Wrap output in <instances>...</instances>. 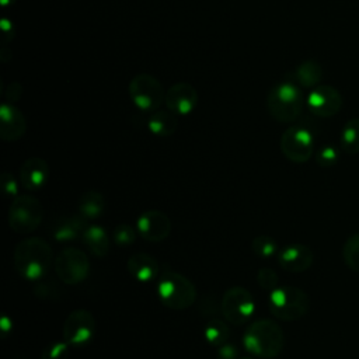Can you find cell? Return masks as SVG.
I'll return each mask as SVG.
<instances>
[{"mask_svg":"<svg viewBox=\"0 0 359 359\" xmlns=\"http://www.w3.org/2000/svg\"><path fill=\"white\" fill-rule=\"evenodd\" d=\"M97 323L87 309L73 310L65 320L62 328L63 341L70 346H84L94 338Z\"/></svg>","mask_w":359,"mask_h":359,"instance_id":"11","label":"cell"},{"mask_svg":"<svg viewBox=\"0 0 359 359\" xmlns=\"http://www.w3.org/2000/svg\"><path fill=\"white\" fill-rule=\"evenodd\" d=\"M165 105L175 115H189L198 104V93L189 83H175L165 93Z\"/></svg>","mask_w":359,"mask_h":359,"instance_id":"15","label":"cell"},{"mask_svg":"<svg viewBox=\"0 0 359 359\" xmlns=\"http://www.w3.org/2000/svg\"><path fill=\"white\" fill-rule=\"evenodd\" d=\"M87 226V219H84L79 213L62 216L56 219L52 224V238L56 240L57 243H72L79 237H83V233Z\"/></svg>","mask_w":359,"mask_h":359,"instance_id":"18","label":"cell"},{"mask_svg":"<svg viewBox=\"0 0 359 359\" xmlns=\"http://www.w3.org/2000/svg\"><path fill=\"white\" fill-rule=\"evenodd\" d=\"M217 359H240V351L236 345L226 342L217 348Z\"/></svg>","mask_w":359,"mask_h":359,"instance_id":"34","label":"cell"},{"mask_svg":"<svg viewBox=\"0 0 359 359\" xmlns=\"http://www.w3.org/2000/svg\"><path fill=\"white\" fill-rule=\"evenodd\" d=\"M34 293L41 297V299H55V297H59V293H60V289L57 285H55L53 282L50 280H45L43 278L38 280V283L35 285L34 287Z\"/></svg>","mask_w":359,"mask_h":359,"instance_id":"32","label":"cell"},{"mask_svg":"<svg viewBox=\"0 0 359 359\" xmlns=\"http://www.w3.org/2000/svg\"><path fill=\"white\" fill-rule=\"evenodd\" d=\"M279 266L292 273L307 271L314 262V252L309 245L294 243L279 250L276 255Z\"/></svg>","mask_w":359,"mask_h":359,"instance_id":"14","label":"cell"},{"mask_svg":"<svg viewBox=\"0 0 359 359\" xmlns=\"http://www.w3.org/2000/svg\"><path fill=\"white\" fill-rule=\"evenodd\" d=\"M136 237H137L136 227L126 223H121L115 226L112 230V240L119 247L132 245L136 241Z\"/></svg>","mask_w":359,"mask_h":359,"instance_id":"28","label":"cell"},{"mask_svg":"<svg viewBox=\"0 0 359 359\" xmlns=\"http://www.w3.org/2000/svg\"><path fill=\"white\" fill-rule=\"evenodd\" d=\"M135 227L137 234L150 243H160L171 233L170 217L158 209H149L139 215Z\"/></svg>","mask_w":359,"mask_h":359,"instance_id":"12","label":"cell"},{"mask_svg":"<svg viewBox=\"0 0 359 359\" xmlns=\"http://www.w3.org/2000/svg\"><path fill=\"white\" fill-rule=\"evenodd\" d=\"M81 240L94 257L102 258L109 252L111 237L100 224H88L83 233Z\"/></svg>","mask_w":359,"mask_h":359,"instance_id":"20","label":"cell"},{"mask_svg":"<svg viewBox=\"0 0 359 359\" xmlns=\"http://www.w3.org/2000/svg\"><path fill=\"white\" fill-rule=\"evenodd\" d=\"M156 292L161 304L171 310H185L191 307L198 297L195 285L185 275L175 271L160 273Z\"/></svg>","mask_w":359,"mask_h":359,"instance_id":"4","label":"cell"},{"mask_svg":"<svg viewBox=\"0 0 359 359\" xmlns=\"http://www.w3.org/2000/svg\"><path fill=\"white\" fill-rule=\"evenodd\" d=\"M341 149L346 154L359 153V118H351L341 129Z\"/></svg>","mask_w":359,"mask_h":359,"instance_id":"25","label":"cell"},{"mask_svg":"<svg viewBox=\"0 0 359 359\" xmlns=\"http://www.w3.org/2000/svg\"><path fill=\"white\" fill-rule=\"evenodd\" d=\"M268 307L271 314L282 321H297L303 318L310 309L309 294L296 286H276L269 292Z\"/></svg>","mask_w":359,"mask_h":359,"instance_id":"5","label":"cell"},{"mask_svg":"<svg viewBox=\"0 0 359 359\" xmlns=\"http://www.w3.org/2000/svg\"><path fill=\"white\" fill-rule=\"evenodd\" d=\"M220 311L227 323L233 325H244L255 313V299L245 287L231 286L222 297Z\"/></svg>","mask_w":359,"mask_h":359,"instance_id":"9","label":"cell"},{"mask_svg":"<svg viewBox=\"0 0 359 359\" xmlns=\"http://www.w3.org/2000/svg\"><path fill=\"white\" fill-rule=\"evenodd\" d=\"M303 105L304 97L300 86L292 79L275 84L266 97V109L269 115L282 123L294 122L300 116Z\"/></svg>","mask_w":359,"mask_h":359,"instance_id":"3","label":"cell"},{"mask_svg":"<svg viewBox=\"0 0 359 359\" xmlns=\"http://www.w3.org/2000/svg\"><path fill=\"white\" fill-rule=\"evenodd\" d=\"M128 93L133 105L142 112L151 114L157 111L165 100V93L158 79L147 73L136 74L129 83Z\"/></svg>","mask_w":359,"mask_h":359,"instance_id":"7","label":"cell"},{"mask_svg":"<svg viewBox=\"0 0 359 359\" xmlns=\"http://www.w3.org/2000/svg\"><path fill=\"white\" fill-rule=\"evenodd\" d=\"M15 0H1V4L6 7L7 4H13Z\"/></svg>","mask_w":359,"mask_h":359,"instance_id":"36","label":"cell"},{"mask_svg":"<svg viewBox=\"0 0 359 359\" xmlns=\"http://www.w3.org/2000/svg\"><path fill=\"white\" fill-rule=\"evenodd\" d=\"M292 74L294 77L293 81L297 86L303 88H314L317 87V84L323 77V69L320 63L316 62L314 59H307L302 62Z\"/></svg>","mask_w":359,"mask_h":359,"instance_id":"23","label":"cell"},{"mask_svg":"<svg viewBox=\"0 0 359 359\" xmlns=\"http://www.w3.org/2000/svg\"><path fill=\"white\" fill-rule=\"evenodd\" d=\"M251 250L255 255L261 258H271L273 255H278L279 252V245L276 240L271 236H257L251 241Z\"/></svg>","mask_w":359,"mask_h":359,"instance_id":"27","label":"cell"},{"mask_svg":"<svg viewBox=\"0 0 359 359\" xmlns=\"http://www.w3.org/2000/svg\"><path fill=\"white\" fill-rule=\"evenodd\" d=\"M128 272L139 282L157 280L160 276V266L156 258L146 252L132 254L126 261Z\"/></svg>","mask_w":359,"mask_h":359,"instance_id":"19","label":"cell"},{"mask_svg":"<svg viewBox=\"0 0 359 359\" xmlns=\"http://www.w3.org/2000/svg\"><path fill=\"white\" fill-rule=\"evenodd\" d=\"M342 259L345 265L359 273V233L349 236L342 245Z\"/></svg>","mask_w":359,"mask_h":359,"instance_id":"26","label":"cell"},{"mask_svg":"<svg viewBox=\"0 0 359 359\" xmlns=\"http://www.w3.org/2000/svg\"><path fill=\"white\" fill-rule=\"evenodd\" d=\"M177 126H178L177 115L172 114L171 111L157 109L151 112V115L147 119L149 130L158 137H168L174 135V132L177 130Z\"/></svg>","mask_w":359,"mask_h":359,"instance_id":"21","label":"cell"},{"mask_svg":"<svg viewBox=\"0 0 359 359\" xmlns=\"http://www.w3.org/2000/svg\"><path fill=\"white\" fill-rule=\"evenodd\" d=\"M257 282L261 289L271 292L278 286L279 278H278V273L272 268L262 266L257 271Z\"/></svg>","mask_w":359,"mask_h":359,"instance_id":"31","label":"cell"},{"mask_svg":"<svg viewBox=\"0 0 359 359\" xmlns=\"http://www.w3.org/2000/svg\"><path fill=\"white\" fill-rule=\"evenodd\" d=\"M105 209V199L104 195L98 191L90 189L86 191L77 202V210L79 215H81L87 220H95L98 219Z\"/></svg>","mask_w":359,"mask_h":359,"instance_id":"22","label":"cell"},{"mask_svg":"<svg viewBox=\"0 0 359 359\" xmlns=\"http://www.w3.org/2000/svg\"><path fill=\"white\" fill-rule=\"evenodd\" d=\"M306 102L313 115L318 118H331L339 112L342 107V95L332 86H317L309 93Z\"/></svg>","mask_w":359,"mask_h":359,"instance_id":"13","label":"cell"},{"mask_svg":"<svg viewBox=\"0 0 359 359\" xmlns=\"http://www.w3.org/2000/svg\"><path fill=\"white\" fill-rule=\"evenodd\" d=\"M14 268L27 280H39L46 273L53 261L50 245L41 237H28L14 248Z\"/></svg>","mask_w":359,"mask_h":359,"instance_id":"1","label":"cell"},{"mask_svg":"<svg viewBox=\"0 0 359 359\" xmlns=\"http://www.w3.org/2000/svg\"><path fill=\"white\" fill-rule=\"evenodd\" d=\"M69 344L65 341H53L49 342L42 353L41 359H67L69 356Z\"/></svg>","mask_w":359,"mask_h":359,"instance_id":"30","label":"cell"},{"mask_svg":"<svg viewBox=\"0 0 359 359\" xmlns=\"http://www.w3.org/2000/svg\"><path fill=\"white\" fill-rule=\"evenodd\" d=\"M45 216V210L39 199L32 195L15 196L8 208V226L14 233L29 234L39 227Z\"/></svg>","mask_w":359,"mask_h":359,"instance_id":"6","label":"cell"},{"mask_svg":"<svg viewBox=\"0 0 359 359\" xmlns=\"http://www.w3.org/2000/svg\"><path fill=\"white\" fill-rule=\"evenodd\" d=\"M241 359H254V358H241Z\"/></svg>","mask_w":359,"mask_h":359,"instance_id":"37","label":"cell"},{"mask_svg":"<svg viewBox=\"0 0 359 359\" xmlns=\"http://www.w3.org/2000/svg\"><path fill=\"white\" fill-rule=\"evenodd\" d=\"M243 344L248 353L261 359H273L285 346V335L280 325L269 318H259L248 324Z\"/></svg>","mask_w":359,"mask_h":359,"instance_id":"2","label":"cell"},{"mask_svg":"<svg viewBox=\"0 0 359 359\" xmlns=\"http://www.w3.org/2000/svg\"><path fill=\"white\" fill-rule=\"evenodd\" d=\"M13 328V323L7 316H3L0 320V330H1V337L4 338L8 332H11Z\"/></svg>","mask_w":359,"mask_h":359,"instance_id":"35","label":"cell"},{"mask_svg":"<svg viewBox=\"0 0 359 359\" xmlns=\"http://www.w3.org/2000/svg\"><path fill=\"white\" fill-rule=\"evenodd\" d=\"M18 182L14 175L8 171H4L1 174V187H3V191H4V195L8 196V198H15L18 196Z\"/></svg>","mask_w":359,"mask_h":359,"instance_id":"33","label":"cell"},{"mask_svg":"<svg viewBox=\"0 0 359 359\" xmlns=\"http://www.w3.org/2000/svg\"><path fill=\"white\" fill-rule=\"evenodd\" d=\"M229 337L230 328L227 325V321H223L220 318H212L203 327V338L212 346H222L223 344L229 342Z\"/></svg>","mask_w":359,"mask_h":359,"instance_id":"24","label":"cell"},{"mask_svg":"<svg viewBox=\"0 0 359 359\" xmlns=\"http://www.w3.org/2000/svg\"><path fill=\"white\" fill-rule=\"evenodd\" d=\"M280 151L292 163L303 164L310 160L314 151V136L303 125L289 126L280 136Z\"/></svg>","mask_w":359,"mask_h":359,"instance_id":"10","label":"cell"},{"mask_svg":"<svg viewBox=\"0 0 359 359\" xmlns=\"http://www.w3.org/2000/svg\"><path fill=\"white\" fill-rule=\"evenodd\" d=\"M27 121L24 114L13 104L3 102L0 107V137L15 142L25 135Z\"/></svg>","mask_w":359,"mask_h":359,"instance_id":"16","label":"cell"},{"mask_svg":"<svg viewBox=\"0 0 359 359\" xmlns=\"http://www.w3.org/2000/svg\"><path fill=\"white\" fill-rule=\"evenodd\" d=\"M48 178L49 165L41 157H29L20 167L18 181L28 191L41 189L48 182Z\"/></svg>","mask_w":359,"mask_h":359,"instance_id":"17","label":"cell"},{"mask_svg":"<svg viewBox=\"0 0 359 359\" xmlns=\"http://www.w3.org/2000/svg\"><path fill=\"white\" fill-rule=\"evenodd\" d=\"M339 160V151L332 144H324L316 153V163L323 168H330L335 165Z\"/></svg>","mask_w":359,"mask_h":359,"instance_id":"29","label":"cell"},{"mask_svg":"<svg viewBox=\"0 0 359 359\" xmlns=\"http://www.w3.org/2000/svg\"><path fill=\"white\" fill-rule=\"evenodd\" d=\"M57 279L69 286L81 283L90 273V259L87 254L76 247L62 250L53 261Z\"/></svg>","mask_w":359,"mask_h":359,"instance_id":"8","label":"cell"}]
</instances>
